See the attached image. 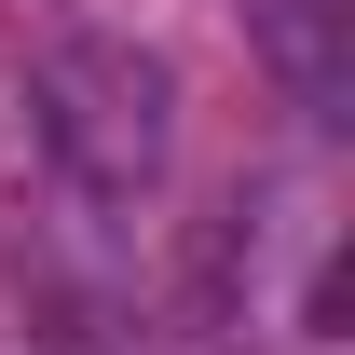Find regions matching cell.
<instances>
[{"instance_id":"2","label":"cell","mask_w":355,"mask_h":355,"mask_svg":"<svg viewBox=\"0 0 355 355\" xmlns=\"http://www.w3.org/2000/svg\"><path fill=\"white\" fill-rule=\"evenodd\" d=\"M260 14V42H273V69L301 96H328V0H246Z\"/></svg>"},{"instance_id":"1","label":"cell","mask_w":355,"mask_h":355,"mask_svg":"<svg viewBox=\"0 0 355 355\" xmlns=\"http://www.w3.org/2000/svg\"><path fill=\"white\" fill-rule=\"evenodd\" d=\"M28 110H42V150L69 178H83L96 205H137L150 178H164V55H137V42H55L42 55V83H28Z\"/></svg>"}]
</instances>
